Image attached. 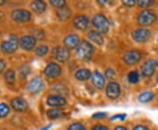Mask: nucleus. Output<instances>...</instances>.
<instances>
[{"instance_id": "nucleus-1", "label": "nucleus", "mask_w": 158, "mask_h": 130, "mask_svg": "<svg viewBox=\"0 0 158 130\" xmlns=\"http://www.w3.org/2000/svg\"><path fill=\"white\" fill-rule=\"evenodd\" d=\"M94 53V48L91 43L87 40H83L79 43L78 47L77 48V57L84 61L90 60Z\"/></svg>"}, {"instance_id": "nucleus-2", "label": "nucleus", "mask_w": 158, "mask_h": 130, "mask_svg": "<svg viewBox=\"0 0 158 130\" xmlns=\"http://www.w3.org/2000/svg\"><path fill=\"white\" fill-rule=\"evenodd\" d=\"M156 20V14L149 9H145L138 14L137 21L141 27H148Z\"/></svg>"}, {"instance_id": "nucleus-3", "label": "nucleus", "mask_w": 158, "mask_h": 130, "mask_svg": "<svg viewBox=\"0 0 158 130\" xmlns=\"http://www.w3.org/2000/svg\"><path fill=\"white\" fill-rule=\"evenodd\" d=\"M91 22H92V25L94 26V27L97 29V31H98L101 34H106L109 31L110 23L108 21L106 17L101 13L96 14L92 19Z\"/></svg>"}, {"instance_id": "nucleus-4", "label": "nucleus", "mask_w": 158, "mask_h": 130, "mask_svg": "<svg viewBox=\"0 0 158 130\" xmlns=\"http://www.w3.org/2000/svg\"><path fill=\"white\" fill-rule=\"evenodd\" d=\"M19 46V40L16 35H11L7 40L1 44V50L5 54H11L17 50Z\"/></svg>"}, {"instance_id": "nucleus-5", "label": "nucleus", "mask_w": 158, "mask_h": 130, "mask_svg": "<svg viewBox=\"0 0 158 130\" xmlns=\"http://www.w3.org/2000/svg\"><path fill=\"white\" fill-rule=\"evenodd\" d=\"M32 18L31 12L25 9H17L11 12V19L16 23L28 22Z\"/></svg>"}, {"instance_id": "nucleus-6", "label": "nucleus", "mask_w": 158, "mask_h": 130, "mask_svg": "<svg viewBox=\"0 0 158 130\" xmlns=\"http://www.w3.org/2000/svg\"><path fill=\"white\" fill-rule=\"evenodd\" d=\"M52 54H53V57H55V59L60 62H67L70 58L69 50L65 47H62V46H58L56 48H55L53 49Z\"/></svg>"}, {"instance_id": "nucleus-7", "label": "nucleus", "mask_w": 158, "mask_h": 130, "mask_svg": "<svg viewBox=\"0 0 158 130\" xmlns=\"http://www.w3.org/2000/svg\"><path fill=\"white\" fill-rule=\"evenodd\" d=\"M151 36V32L146 28H138L135 30L132 34L133 39L138 43H144L149 40Z\"/></svg>"}, {"instance_id": "nucleus-8", "label": "nucleus", "mask_w": 158, "mask_h": 130, "mask_svg": "<svg viewBox=\"0 0 158 130\" xmlns=\"http://www.w3.org/2000/svg\"><path fill=\"white\" fill-rule=\"evenodd\" d=\"M158 62L154 60V59H149L146 62H144L141 66V73L144 77H147V78H150L152 77L155 71H156V69L157 67Z\"/></svg>"}, {"instance_id": "nucleus-9", "label": "nucleus", "mask_w": 158, "mask_h": 130, "mask_svg": "<svg viewBox=\"0 0 158 130\" xmlns=\"http://www.w3.org/2000/svg\"><path fill=\"white\" fill-rule=\"evenodd\" d=\"M44 74L48 78H56L62 74V68L56 62H50L46 66Z\"/></svg>"}, {"instance_id": "nucleus-10", "label": "nucleus", "mask_w": 158, "mask_h": 130, "mask_svg": "<svg viewBox=\"0 0 158 130\" xmlns=\"http://www.w3.org/2000/svg\"><path fill=\"white\" fill-rule=\"evenodd\" d=\"M37 40L33 35H25L19 39V47L26 51H31L36 46Z\"/></svg>"}, {"instance_id": "nucleus-11", "label": "nucleus", "mask_w": 158, "mask_h": 130, "mask_svg": "<svg viewBox=\"0 0 158 130\" xmlns=\"http://www.w3.org/2000/svg\"><path fill=\"white\" fill-rule=\"evenodd\" d=\"M45 84L41 78H34L29 82L27 89L33 94H37L44 89Z\"/></svg>"}, {"instance_id": "nucleus-12", "label": "nucleus", "mask_w": 158, "mask_h": 130, "mask_svg": "<svg viewBox=\"0 0 158 130\" xmlns=\"http://www.w3.org/2000/svg\"><path fill=\"white\" fill-rule=\"evenodd\" d=\"M73 24L74 27L78 30L81 31H85L89 28V26H90V19L89 18L85 15H82V14H79L77 16L74 18L73 19Z\"/></svg>"}, {"instance_id": "nucleus-13", "label": "nucleus", "mask_w": 158, "mask_h": 130, "mask_svg": "<svg viewBox=\"0 0 158 130\" xmlns=\"http://www.w3.org/2000/svg\"><path fill=\"white\" fill-rule=\"evenodd\" d=\"M141 54L137 49H131L124 55V62L127 65H134L141 60Z\"/></svg>"}, {"instance_id": "nucleus-14", "label": "nucleus", "mask_w": 158, "mask_h": 130, "mask_svg": "<svg viewBox=\"0 0 158 130\" xmlns=\"http://www.w3.org/2000/svg\"><path fill=\"white\" fill-rule=\"evenodd\" d=\"M106 95H107L109 99H118V97H119L120 92H121L120 86L116 82H110L107 85V86H106Z\"/></svg>"}, {"instance_id": "nucleus-15", "label": "nucleus", "mask_w": 158, "mask_h": 130, "mask_svg": "<svg viewBox=\"0 0 158 130\" xmlns=\"http://www.w3.org/2000/svg\"><path fill=\"white\" fill-rule=\"evenodd\" d=\"M11 106L13 110L19 113H23L27 110L28 103L22 98H15L11 101Z\"/></svg>"}, {"instance_id": "nucleus-16", "label": "nucleus", "mask_w": 158, "mask_h": 130, "mask_svg": "<svg viewBox=\"0 0 158 130\" xmlns=\"http://www.w3.org/2000/svg\"><path fill=\"white\" fill-rule=\"evenodd\" d=\"M63 43L66 48H68L69 50H72L77 48L79 45V37L77 34H69L67 35L64 40Z\"/></svg>"}, {"instance_id": "nucleus-17", "label": "nucleus", "mask_w": 158, "mask_h": 130, "mask_svg": "<svg viewBox=\"0 0 158 130\" xmlns=\"http://www.w3.org/2000/svg\"><path fill=\"white\" fill-rule=\"evenodd\" d=\"M47 104L54 108H58L63 107L66 105V99L64 97L58 96V95H52V96L48 97L47 99Z\"/></svg>"}, {"instance_id": "nucleus-18", "label": "nucleus", "mask_w": 158, "mask_h": 130, "mask_svg": "<svg viewBox=\"0 0 158 130\" xmlns=\"http://www.w3.org/2000/svg\"><path fill=\"white\" fill-rule=\"evenodd\" d=\"M91 78H92V84L94 85L96 88H98V89H103L104 88L106 80H105V77L100 72H98L97 70L94 71L92 76H91Z\"/></svg>"}, {"instance_id": "nucleus-19", "label": "nucleus", "mask_w": 158, "mask_h": 130, "mask_svg": "<svg viewBox=\"0 0 158 130\" xmlns=\"http://www.w3.org/2000/svg\"><path fill=\"white\" fill-rule=\"evenodd\" d=\"M56 16L60 21L65 22L71 17V10L67 6H63V7L57 10Z\"/></svg>"}, {"instance_id": "nucleus-20", "label": "nucleus", "mask_w": 158, "mask_h": 130, "mask_svg": "<svg viewBox=\"0 0 158 130\" xmlns=\"http://www.w3.org/2000/svg\"><path fill=\"white\" fill-rule=\"evenodd\" d=\"M88 38L90 41L94 42L95 44L98 46L103 45L104 43V37L102 35L101 33H99L98 31H90L88 34Z\"/></svg>"}, {"instance_id": "nucleus-21", "label": "nucleus", "mask_w": 158, "mask_h": 130, "mask_svg": "<svg viewBox=\"0 0 158 130\" xmlns=\"http://www.w3.org/2000/svg\"><path fill=\"white\" fill-rule=\"evenodd\" d=\"M91 72L88 69H81L75 74V78L78 81H87L91 78Z\"/></svg>"}, {"instance_id": "nucleus-22", "label": "nucleus", "mask_w": 158, "mask_h": 130, "mask_svg": "<svg viewBox=\"0 0 158 130\" xmlns=\"http://www.w3.org/2000/svg\"><path fill=\"white\" fill-rule=\"evenodd\" d=\"M46 3L43 1H40V0H37V1H34L32 4H31V8L32 10L37 13V14H41L46 11Z\"/></svg>"}, {"instance_id": "nucleus-23", "label": "nucleus", "mask_w": 158, "mask_h": 130, "mask_svg": "<svg viewBox=\"0 0 158 130\" xmlns=\"http://www.w3.org/2000/svg\"><path fill=\"white\" fill-rule=\"evenodd\" d=\"M154 98H155V95L153 92L145 91V92H142L141 95L138 97V99L141 103H148V102H150L151 100H153Z\"/></svg>"}, {"instance_id": "nucleus-24", "label": "nucleus", "mask_w": 158, "mask_h": 130, "mask_svg": "<svg viewBox=\"0 0 158 130\" xmlns=\"http://www.w3.org/2000/svg\"><path fill=\"white\" fill-rule=\"evenodd\" d=\"M16 79V75H15V71L13 69H8L6 70V74H5V81L8 85H13Z\"/></svg>"}, {"instance_id": "nucleus-25", "label": "nucleus", "mask_w": 158, "mask_h": 130, "mask_svg": "<svg viewBox=\"0 0 158 130\" xmlns=\"http://www.w3.org/2000/svg\"><path fill=\"white\" fill-rule=\"evenodd\" d=\"M62 111L58 108H52L47 111V115L51 120L58 119L59 117L62 116Z\"/></svg>"}, {"instance_id": "nucleus-26", "label": "nucleus", "mask_w": 158, "mask_h": 130, "mask_svg": "<svg viewBox=\"0 0 158 130\" xmlns=\"http://www.w3.org/2000/svg\"><path fill=\"white\" fill-rule=\"evenodd\" d=\"M53 90L58 96L63 97L64 95L68 94V89L63 85H56L53 87Z\"/></svg>"}, {"instance_id": "nucleus-27", "label": "nucleus", "mask_w": 158, "mask_h": 130, "mask_svg": "<svg viewBox=\"0 0 158 130\" xmlns=\"http://www.w3.org/2000/svg\"><path fill=\"white\" fill-rule=\"evenodd\" d=\"M128 81H129L131 84H136L139 82L140 80V75L138 73V71L136 70H134V71H131L129 74H128Z\"/></svg>"}, {"instance_id": "nucleus-28", "label": "nucleus", "mask_w": 158, "mask_h": 130, "mask_svg": "<svg viewBox=\"0 0 158 130\" xmlns=\"http://www.w3.org/2000/svg\"><path fill=\"white\" fill-rule=\"evenodd\" d=\"M10 113V107L6 103H0V118H5Z\"/></svg>"}, {"instance_id": "nucleus-29", "label": "nucleus", "mask_w": 158, "mask_h": 130, "mask_svg": "<svg viewBox=\"0 0 158 130\" xmlns=\"http://www.w3.org/2000/svg\"><path fill=\"white\" fill-rule=\"evenodd\" d=\"M48 47L45 45L40 46L35 49V54L40 57L46 56L48 54Z\"/></svg>"}, {"instance_id": "nucleus-30", "label": "nucleus", "mask_w": 158, "mask_h": 130, "mask_svg": "<svg viewBox=\"0 0 158 130\" xmlns=\"http://www.w3.org/2000/svg\"><path fill=\"white\" fill-rule=\"evenodd\" d=\"M49 3L51 6L56 7V8H58V9L65 6V4H66V2L64 0H50Z\"/></svg>"}, {"instance_id": "nucleus-31", "label": "nucleus", "mask_w": 158, "mask_h": 130, "mask_svg": "<svg viewBox=\"0 0 158 130\" xmlns=\"http://www.w3.org/2000/svg\"><path fill=\"white\" fill-rule=\"evenodd\" d=\"M137 4L141 8H148L154 5V2L152 0H140L137 2Z\"/></svg>"}, {"instance_id": "nucleus-32", "label": "nucleus", "mask_w": 158, "mask_h": 130, "mask_svg": "<svg viewBox=\"0 0 158 130\" xmlns=\"http://www.w3.org/2000/svg\"><path fill=\"white\" fill-rule=\"evenodd\" d=\"M68 130H86L85 129V126L80 123V122H75V123H72L69 127Z\"/></svg>"}, {"instance_id": "nucleus-33", "label": "nucleus", "mask_w": 158, "mask_h": 130, "mask_svg": "<svg viewBox=\"0 0 158 130\" xmlns=\"http://www.w3.org/2000/svg\"><path fill=\"white\" fill-rule=\"evenodd\" d=\"M105 77H106V78H107V79L113 80L115 78L116 73H115V71L113 70V69H107L106 71V73H105Z\"/></svg>"}, {"instance_id": "nucleus-34", "label": "nucleus", "mask_w": 158, "mask_h": 130, "mask_svg": "<svg viewBox=\"0 0 158 130\" xmlns=\"http://www.w3.org/2000/svg\"><path fill=\"white\" fill-rule=\"evenodd\" d=\"M33 36H34L35 39H43L44 38V33L42 30H40V29H34L33 31Z\"/></svg>"}, {"instance_id": "nucleus-35", "label": "nucleus", "mask_w": 158, "mask_h": 130, "mask_svg": "<svg viewBox=\"0 0 158 130\" xmlns=\"http://www.w3.org/2000/svg\"><path fill=\"white\" fill-rule=\"evenodd\" d=\"M127 117V114L125 113H118V114H115L113 115V117L111 118V120H124Z\"/></svg>"}, {"instance_id": "nucleus-36", "label": "nucleus", "mask_w": 158, "mask_h": 130, "mask_svg": "<svg viewBox=\"0 0 158 130\" xmlns=\"http://www.w3.org/2000/svg\"><path fill=\"white\" fill-rule=\"evenodd\" d=\"M29 67L27 65H23L22 67L20 68V75L22 76L23 78L27 77L29 73Z\"/></svg>"}, {"instance_id": "nucleus-37", "label": "nucleus", "mask_w": 158, "mask_h": 130, "mask_svg": "<svg viewBox=\"0 0 158 130\" xmlns=\"http://www.w3.org/2000/svg\"><path fill=\"white\" fill-rule=\"evenodd\" d=\"M107 116V113H104V112H98V113H94L92 115V118L93 119H103V118H106Z\"/></svg>"}, {"instance_id": "nucleus-38", "label": "nucleus", "mask_w": 158, "mask_h": 130, "mask_svg": "<svg viewBox=\"0 0 158 130\" xmlns=\"http://www.w3.org/2000/svg\"><path fill=\"white\" fill-rule=\"evenodd\" d=\"M122 4L124 5L126 7H128V8H131L133 6H135L136 4L135 0H126V1H123Z\"/></svg>"}, {"instance_id": "nucleus-39", "label": "nucleus", "mask_w": 158, "mask_h": 130, "mask_svg": "<svg viewBox=\"0 0 158 130\" xmlns=\"http://www.w3.org/2000/svg\"><path fill=\"white\" fill-rule=\"evenodd\" d=\"M91 130H109V129H108L107 127H106V126H104V125L98 124V125H95V126H93V127H92V128H91Z\"/></svg>"}, {"instance_id": "nucleus-40", "label": "nucleus", "mask_w": 158, "mask_h": 130, "mask_svg": "<svg viewBox=\"0 0 158 130\" xmlns=\"http://www.w3.org/2000/svg\"><path fill=\"white\" fill-rule=\"evenodd\" d=\"M133 130H149L148 128L147 127H145V126H142V125H137L135 126V128H134V129Z\"/></svg>"}, {"instance_id": "nucleus-41", "label": "nucleus", "mask_w": 158, "mask_h": 130, "mask_svg": "<svg viewBox=\"0 0 158 130\" xmlns=\"http://www.w3.org/2000/svg\"><path fill=\"white\" fill-rule=\"evenodd\" d=\"M6 62L4 60H0V73L6 68Z\"/></svg>"}, {"instance_id": "nucleus-42", "label": "nucleus", "mask_w": 158, "mask_h": 130, "mask_svg": "<svg viewBox=\"0 0 158 130\" xmlns=\"http://www.w3.org/2000/svg\"><path fill=\"white\" fill-rule=\"evenodd\" d=\"M114 130H127V128L123 127V126H117V127L114 128Z\"/></svg>"}, {"instance_id": "nucleus-43", "label": "nucleus", "mask_w": 158, "mask_h": 130, "mask_svg": "<svg viewBox=\"0 0 158 130\" xmlns=\"http://www.w3.org/2000/svg\"><path fill=\"white\" fill-rule=\"evenodd\" d=\"M51 126H52V125H48V126H47V127H45L44 128H42V129H41V130H47V129H48V128H50Z\"/></svg>"}, {"instance_id": "nucleus-44", "label": "nucleus", "mask_w": 158, "mask_h": 130, "mask_svg": "<svg viewBox=\"0 0 158 130\" xmlns=\"http://www.w3.org/2000/svg\"><path fill=\"white\" fill-rule=\"evenodd\" d=\"M4 4H6V1L5 0H0V6H2Z\"/></svg>"}, {"instance_id": "nucleus-45", "label": "nucleus", "mask_w": 158, "mask_h": 130, "mask_svg": "<svg viewBox=\"0 0 158 130\" xmlns=\"http://www.w3.org/2000/svg\"><path fill=\"white\" fill-rule=\"evenodd\" d=\"M2 16H3V13H2V11H0V19H1V18H2Z\"/></svg>"}, {"instance_id": "nucleus-46", "label": "nucleus", "mask_w": 158, "mask_h": 130, "mask_svg": "<svg viewBox=\"0 0 158 130\" xmlns=\"http://www.w3.org/2000/svg\"><path fill=\"white\" fill-rule=\"evenodd\" d=\"M157 82H158V77H157Z\"/></svg>"}, {"instance_id": "nucleus-47", "label": "nucleus", "mask_w": 158, "mask_h": 130, "mask_svg": "<svg viewBox=\"0 0 158 130\" xmlns=\"http://www.w3.org/2000/svg\"><path fill=\"white\" fill-rule=\"evenodd\" d=\"M157 42H158V38H157Z\"/></svg>"}]
</instances>
